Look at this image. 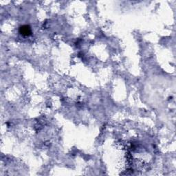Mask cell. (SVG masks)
Listing matches in <instances>:
<instances>
[{
	"label": "cell",
	"instance_id": "6da1fadb",
	"mask_svg": "<svg viewBox=\"0 0 176 176\" xmlns=\"http://www.w3.org/2000/svg\"><path fill=\"white\" fill-rule=\"evenodd\" d=\"M19 32L23 36H29L32 33V31H31L30 26L28 25H25V26H22L19 28Z\"/></svg>",
	"mask_w": 176,
	"mask_h": 176
}]
</instances>
